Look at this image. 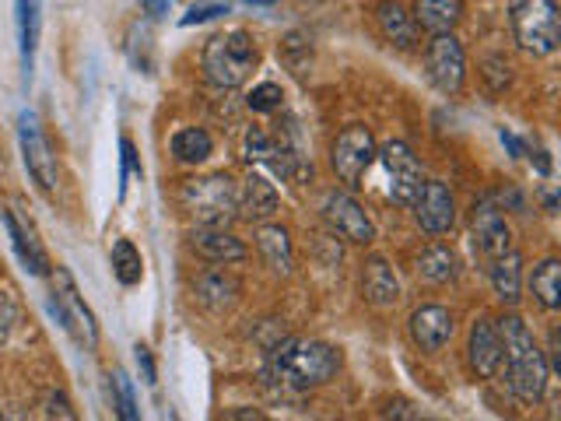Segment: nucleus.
<instances>
[{
	"label": "nucleus",
	"mask_w": 561,
	"mask_h": 421,
	"mask_svg": "<svg viewBox=\"0 0 561 421\" xmlns=\"http://www.w3.org/2000/svg\"><path fill=\"white\" fill-rule=\"evenodd\" d=\"M502 338V362H505V386L523 403H537L548 390V359L534 341L530 327L519 316H502L495 323Z\"/></svg>",
	"instance_id": "1"
},
{
	"label": "nucleus",
	"mask_w": 561,
	"mask_h": 421,
	"mask_svg": "<svg viewBox=\"0 0 561 421\" xmlns=\"http://www.w3.org/2000/svg\"><path fill=\"white\" fill-rule=\"evenodd\" d=\"M271 373L291 390H316L341 373V351L327 341L288 338L271 351Z\"/></svg>",
	"instance_id": "2"
},
{
	"label": "nucleus",
	"mask_w": 561,
	"mask_h": 421,
	"mask_svg": "<svg viewBox=\"0 0 561 421\" xmlns=\"http://www.w3.org/2000/svg\"><path fill=\"white\" fill-rule=\"evenodd\" d=\"M256 60H260V49L253 43V35L232 29L225 35H215V39L204 46V78L228 92V88H239L253 75Z\"/></svg>",
	"instance_id": "3"
},
{
	"label": "nucleus",
	"mask_w": 561,
	"mask_h": 421,
	"mask_svg": "<svg viewBox=\"0 0 561 421\" xmlns=\"http://www.w3.org/2000/svg\"><path fill=\"white\" fill-rule=\"evenodd\" d=\"M180 204L190 215V221L221 228L239 215V186L232 175H225V172L201 175V180H186Z\"/></svg>",
	"instance_id": "4"
},
{
	"label": "nucleus",
	"mask_w": 561,
	"mask_h": 421,
	"mask_svg": "<svg viewBox=\"0 0 561 421\" xmlns=\"http://www.w3.org/2000/svg\"><path fill=\"white\" fill-rule=\"evenodd\" d=\"M508 25L523 53L530 57H551L561 43V11L558 0H513L508 4Z\"/></svg>",
	"instance_id": "5"
},
{
	"label": "nucleus",
	"mask_w": 561,
	"mask_h": 421,
	"mask_svg": "<svg viewBox=\"0 0 561 421\" xmlns=\"http://www.w3.org/2000/svg\"><path fill=\"white\" fill-rule=\"evenodd\" d=\"M49 312L53 320H57L75 344H81L84 351H95L99 344V323H95V312L88 309V303L78 295V285L75 277L67 271H57L53 274V298H49Z\"/></svg>",
	"instance_id": "6"
},
{
	"label": "nucleus",
	"mask_w": 561,
	"mask_h": 421,
	"mask_svg": "<svg viewBox=\"0 0 561 421\" xmlns=\"http://www.w3.org/2000/svg\"><path fill=\"white\" fill-rule=\"evenodd\" d=\"M376 162V137L362 123H351L337 134L330 148V166L337 172V180L347 186H362V175L368 172V166Z\"/></svg>",
	"instance_id": "7"
},
{
	"label": "nucleus",
	"mask_w": 561,
	"mask_h": 421,
	"mask_svg": "<svg viewBox=\"0 0 561 421\" xmlns=\"http://www.w3.org/2000/svg\"><path fill=\"white\" fill-rule=\"evenodd\" d=\"M18 145H22V158H25V169L35 180L43 193H53L60 183V166H57V155H53L49 140L39 127L35 113H22L18 116Z\"/></svg>",
	"instance_id": "8"
},
{
	"label": "nucleus",
	"mask_w": 561,
	"mask_h": 421,
	"mask_svg": "<svg viewBox=\"0 0 561 421\" xmlns=\"http://www.w3.org/2000/svg\"><path fill=\"white\" fill-rule=\"evenodd\" d=\"M425 78L443 95H456L467 81V53L453 32H438L425 49Z\"/></svg>",
	"instance_id": "9"
},
{
	"label": "nucleus",
	"mask_w": 561,
	"mask_h": 421,
	"mask_svg": "<svg viewBox=\"0 0 561 421\" xmlns=\"http://www.w3.org/2000/svg\"><path fill=\"white\" fill-rule=\"evenodd\" d=\"M376 158L386 169V180H390V197L403 207H411L421 186H425V172H421L417 155L403 140H390V145L376 148Z\"/></svg>",
	"instance_id": "10"
},
{
	"label": "nucleus",
	"mask_w": 561,
	"mask_h": 421,
	"mask_svg": "<svg viewBox=\"0 0 561 421\" xmlns=\"http://www.w3.org/2000/svg\"><path fill=\"white\" fill-rule=\"evenodd\" d=\"M323 221L330 225V232H337L344 242L368 246L376 239V225L365 215V207L344 190H330L323 197Z\"/></svg>",
	"instance_id": "11"
},
{
	"label": "nucleus",
	"mask_w": 561,
	"mask_h": 421,
	"mask_svg": "<svg viewBox=\"0 0 561 421\" xmlns=\"http://www.w3.org/2000/svg\"><path fill=\"white\" fill-rule=\"evenodd\" d=\"M470 236H473V246H478V253L488 257V260H495V257L513 250V232H508V221L502 218V210L488 197L473 204Z\"/></svg>",
	"instance_id": "12"
},
{
	"label": "nucleus",
	"mask_w": 561,
	"mask_h": 421,
	"mask_svg": "<svg viewBox=\"0 0 561 421\" xmlns=\"http://www.w3.org/2000/svg\"><path fill=\"white\" fill-rule=\"evenodd\" d=\"M411 207H414L417 225L425 228L428 236H446L456 225V197H453V190L438 180H428L421 186L417 201Z\"/></svg>",
	"instance_id": "13"
},
{
	"label": "nucleus",
	"mask_w": 561,
	"mask_h": 421,
	"mask_svg": "<svg viewBox=\"0 0 561 421\" xmlns=\"http://www.w3.org/2000/svg\"><path fill=\"white\" fill-rule=\"evenodd\" d=\"M467 359H470V368L481 379H491L502 368V338H499V327L491 323L488 316H478L470 327Z\"/></svg>",
	"instance_id": "14"
},
{
	"label": "nucleus",
	"mask_w": 561,
	"mask_h": 421,
	"mask_svg": "<svg viewBox=\"0 0 561 421\" xmlns=\"http://www.w3.org/2000/svg\"><path fill=\"white\" fill-rule=\"evenodd\" d=\"M411 341L421 348V351H443L453 338V312L443 309V306H421L411 312Z\"/></svg>",
	"instance_id": "15"
},
{
	"label": "nucleus",
	"mask_w": 561,
	"mask_h": 421,
	"mask_svg": "<svg viewBox=\"0 0 561 421\" xmlns=\"http://www.w3.org/2000/svg\"><path fill=\"white\" fill-rule=\"evenodd\" d=\"M4 225H8V239L14 246L18 260H22V268L35 277H46L49 274V257L43 250V242L35 239V228L32 221H18L14 210H4Z\"/></svg>",
	"instance_id": "16"
},
{
	"label": "nucleus",
	"mask_w": 561,
	"mask_h": 421,
	"mask_svg": "<svg viewBox=\"0 0 561 421\" xmlns=\"http://www.w3.org/2000/svg\"><path fill=\"white\" fill-rule=\"evenodd\" d=\"M190 246L197 250L204 260L210 263H239L245 260V246L239 236H232L228 228H210V225H201V228H193V236H190Z\"/></svg>",
	"instance_id": "17"
},
{
	"label": "nucleus",
	"mask_w": 561,
	"mask_h": 421,
	"mask_svg": "<svg viewBox=\"0 0 561 421\" xmlns=\"http://www.w3.org/2000/svg\"><path fill=\"white\" fill-rule=\"evenodd\" d=\"M277 204H280V197H277V190H274V183L267 180V175H260V172L245 175L242 186H239V218L267 221L277 210Z\"/></svg>",
	"instance_id": "18"
},
{
	"label": "nucleus",
	"mask_w": 561,
	"mask_h": 421,
	"mask_svg": "<svg viewBox=\"0 0 561 421\" xmlns=\"http://www.w3.org/2000/svg\"><path fill=\"white\" fill-rule=\"evenodd\" d=\"M14 22H18V49H22V67L28 81L43 35V0H14Z\"/></svg>",
	"instance_id": "19"
},
{
	"label": "nucleus",
	"mask_w": 561,
	"mask_h": 421,
	"mask_svg": "<svg viewBox=\"0 0 561 421\" xmlns=\"http://www.w3.org/2000/svg\"><path fill=\"white\" fill-rule=\"evenodd\" d=\"M376 22H379V32L386 35V43H393L397 49H414L421 43V29L414 22V14L403 11L397 0H379Z\"/></svg>",
	"instance_id": "20"
},
{
	"label": "nucleus",
	"mask_w": 561,
	"mask_h": 421,
	"mask_svg": "<svg viewBox=\"0 0 561 421\" xmlns=\"http://www.w3.org/2000/svg\"><path fill=\"white\" fill-rule=\"evenodd\" d=\"M362 288L365 298L379 309H390L400 303V281L393 274V268L382 257H368L365 260V274H362Z\"/></svg>",
	"instance_id": "21"
},
{
	"label": "nucleus",
	"mask_w": 561,
	"mask_h": 421,
	"mask_svg": "<svg viewBox=\"0 0 561 421\" xmlns=\"http://www.w3.org/2000/svg\"><path fill=\"white\" fill-rule=\"evenodd\" d=\"M414 22L432 35L453 32L463 22V0H414Z\"/></svg>",
	"instance_id": "22"
},
{
	"label": "nucleus",
	"mask_w": 561,
	"mask_h": 421,
	"mask_svg": "<svg viewBox=\"0 0 561 421\" xmlns=\"http://www.w3.org/2000/svg\"><path fill=\"white\" fill-rule=\"evenodd\" d=\"M491 288H495V295L505 306H516L523 298V257L516 250L495 257V268H491Z\"/></svg>",
	"instance_id": "23"
},
{
	"label": "nucleus",
	"mask_w": 561,
	"mask_h": 421,
	"mask_svg": "<svg viewBox=\"0 0 561 421\" xmlns=\"http://www.w3.org/2000/svg\"><path fill=\"white\" fill-rule=\"evenodd\" d=\"M256 250H260L263 260H267V268H271V271H277V274H291L295 253H291L288 228H280V225H263L260 232H256Z\"/></svg>",
	"instance_id": "24"
},
{
	"label": "nucleus",
	"mask_w": 561,
	"mask_h": 421,
	"mask_svg": "<svg viewBox=\"0 0 561 421\" xmlns=\"http://www.w3.org/2000/svg\"><path fill=\"white\" fill-rule=\"evenodd\" d=\"M530 292H534L540 309L554 312L561 306V260L558 257H548V260L537 263L534 274H530Z\"/></svg>",
	"instance_id": "25"
},
{
	"label": "nucleus",
	"mask_w": 561,
	"mask_h": 421,
	"mask_svg": "<svg viewBox=\"0 0 561 421\" xmlns=\"http://www.w3.org/2000/svg\"><path fill=\"white\" fill-rule=\"evenodd\" d=\"M456 271H460V260H456L449 246H428V250L417 257V274L432 281V285H446V281L456 277Z\"/></svg>",
	"instance_id": "26"
},
{
	"label": "nucleus",
	"mask_w": 561,
	"mask_h": 421,
	"mask_svg": "<svg viewBox=\"0 0 561 421\" xmlns=\"http://www.w3.org/2000/svg\"><path fill=\"white\" fill-rule=\"evenodd\" d=\"M210 151H215V140H210V134L201 130V127L175 130V137H172V155L180 158L183 166H201V162H207Z\"/></svg>",
	"instance_id": "27"
},
{
	"label": "nucleus",
	"mask_w": 561,
	"mask_h": 421,
	"mask_svg": "<svg viewBox=\"0 0 561 421\" xmlns=\"http://www.w3.org/2000/svg\"><path fill=\"white\" fill-rule=\"evenodd\" d=\"M113 274L119 285H140V277H145V260H140V250L130 242V239H116L113 246Z\"/></svg>",
	"instance_id": "28"
},
{
	"label": "nucleus",
	"mask_w": 561,
	"mask_h": 421,
	"mask_svg": "<svg viewBox=\"0 0 561 421\" xmlns=\"http://www.w3.org/2000/svg\"><path fill=\"white\" fill-rule=\"evenodd\" d=\"M236 292H239V285L232 277H228L225 271H210V274H204L201 281H197V295H201V303L204 306H210V309H221V306H228L236 298Z\"/></svg>",
	"instance_id": "29"
},
{
	"label": "nucleus",
	"mask_w": 561,
	"mask_h": 421,
	"mask_svg": "<svg viewBox=\"0 0 561 421\" xmlns=\"http://www.w3.org/2000/svg\"><path fill=\"white\" fill-rule=\"evenodd\" d=\"M113 403H116V411H119L123 421H137V418H140V411H137V397H134V386H130V379L123 376V373L113 376Z\"/></svg>",
	"instance_id": "30"
},
{
	"label": "nucleus",
	"mask_w": 561,
	"mask_h": 421,
	"mask_svg": "<svg viewBox=\"0 0 561 421\" xmlns=\"http://www.w3.org/2000/svg\"><path fill=\"white\" fill-rule=\"evenodd\" d=\"M280 99H285V92H280V84L263 81V84H256L253 92H250L245 105H250L253 113H274V110H280Z\"/></svg>",
	"instance_id": "31"
},
{
	"label": "nucleus",
	"mask_w": 561,
	"mask_h": 421,
	"mask_svg": "<svg viewBox=\"0 0 561 421\" xmlns=\"http://www.w3.org/2000/svg\"><path fill=\"white\" fill-rule=\"evenodd\" d=\"M130 60H134V67L145 70V75H151V67H154V60H151V32L140 29V25H134V32H130Z\"/></svg>",
	"instance_id": "32"
},
{
	"label": "nucleus",
	"mask_w": 561,
	"mask_h": 421,
	"mask_svg": "<svg viewBox=\"0 0 561 421\" xmlns=\"http://www.w3.org/2000/svg\"><path fill=\"white\" fill-rule=\"evenodd\" d=\"M221 14H228L225 0H204V4H193L183 14V25H204V22H215V18H221Z\"/></svg>",
	"instance_id": "33"
},
{
	"label": "nucleus",
	"mask_w": 561,
	"mask_h": 421,
	"mask_svg": "<svg viewBox=\"0 0 561 421\" xmlns=\"http://www.w3.org/2000/svg\"><path fill=\"white\" fill-rule=\"evenodd\" d=\"M119 151H123V158H119V197H123V193H127L130 172L140 175V162H137V151H134V145H130V137H123V140H119Z\"/></svg>",
	"instance_id": "34"
},
{
	"label": "nucleus",
	"mask_w": 561,
	"mask_h": 421,
	"mask_svg": "<svg viewBox=\"0 0 561 421\" xmlns=\"http://www.w3.org/2000/svg\"><path fill=\"white\" fill-rule=\"evenodd\" d=\"M14 323H18V303L8 292H0V341H8Z\"/></svg>",
	"instance_id": "35"
},
{
	"label": "nucleus",
	"mask_w": 561,
	"mask_h": 421,
	"mask_svg": "<svg viewBox=\"0 0 561 421\" xmlns=\"http://www.w3.org/2000/svg\"><path fill=\"white\" fill-rule=\"evenodd\" d=\"M134 359H137V368H140V376H145V383H154V359H151V351L148 344H137L134 348Z\"/></svg>",
	"instance_id": "36"
},
{
	"label": "nucleus",
	"mask_w": 561,
	"mask_h": 421,
	"mask_svg": "<svg viewBox=\"0 0 561 421\" xmlns=\"http://www.w3.org/2000/svg\"><path fill=\"white\" fill-rule=\"evenodd\" d=\"M46 414H49V418H67V421L75 418V411H70V403H67L64 394H49V397H46Z\"/></svg>",
	"instance_id": "37"
},
{
	"label": "nucleus",
	"mask_w": 561,
	"mask_h": 421,
	"mask_svg": "<svg viewBox=\"0 0 561 421\" xmlns=\"http://www.w3.org/2000/svg\"><path fill=\"white\" fill-rule=\"evenodd\" d=\"M502 145L508 148V155H513V158H523L526 155V145H523V140L513 130H502Z\"/></svg>",
	"instance_id": "38"
},
{
	"label": "nucleus",
	"mask_w": 561,
	"mask_h": 421,
	"mask_svg": "<svg viewBox=\"0 0 561 421\" xmlns=\"http://www.w3.org/2000/svg\"><path fill=\"white\" fill-rule=\"evenodd\" d=\"M140 4H145V11H148L151 18H165L169 8H172V0H140Z\"/></svg>",
	"instance_id": "39"
},
{
	"label": "nucleus",
	"mask_w": 561,
	"mask_h": 421,
	"mask_svg": "<svg viewBox=\"0 0 561 421\" xmlns=\"http://www.w3.org/2000/svg\"><path fill=\"white\" fill-rule=\"evenodd\" d=\"M530 162H537V172L540 175H551V158H548V151H543V148H534Z\"/></svg>",
	"instance_id": "40"
},
{
	"label": "nucleus",
	"mask_w": 561,
	"mask_h": 421,
	"mask_svg": "<svg viewBox=\"0 0 561 421\" xmlns=\"http://www.w3.org/2000/svg\"><path fill=\"white\" fill-rule=\"evenodd\" d=\"M245 4H253V8H271L274 0H245Z\"/></svg>",
	"instance_id": "41"
}]
</instances>
